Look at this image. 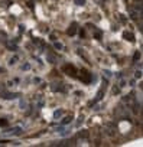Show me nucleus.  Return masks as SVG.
Wrapping results in <instances>:
<instances>
[{
	"label": "nucleus",
	"mask_w": 143,
	"mask_h": 147,
	"mask_svg": "<svg viewBox=\"0 0 143 147\" xmlns=\"http://www.w3.org/2000/svg\"><path fill=\"white\" fill-rule=\"evenodd\" d=\"M142 9H143V6H139V5L132 6V7L129 9V13H130V16H132V19H136V20L140 19V17H142Z\"/></svg>",
	"instance_id": "1"
},
{
	"label": "nucleus",
	"mask_w": 143,
	"mask_h": 147,
	"mask_svg": "<svg viewBox=\"0 0 143 147\" xmlns=\"http://www.w3.org/2000/svg\"><path fill=\"white\" fill-rule=\"evenodd\" d=\"M123 38L126 39V41H129V42H134V35L132 33V32H123Z\"/></svg>",
	"instance_id": "2"
},
{
	"label": "nucleus",
	"mask_w": 143,
	"mask_h": 147,
	"mask_svg": "<svg viewBox=\"0 0 143 147\" xmlns=\"http://www.w3.org/2000/svg\"><path fill=\"white\" fill-rule=\"evenodd\" d=\"M67 33H68L69 36H74V35L77 33V23H72V25H71L69 29L67 30Z\"/></svg>",
	"instance_id": "3"
},
{
	"label": "nucleus",
	"mask_w": 143,
	"mask_h": 147,
	"mask_svg": "<svg viewBox=\"0 0 143 147\" xmlns=\"http://www.w3.org/2000/svg\"><path fill=\"white\" fill-rule=\"evenodd\" d=\"M16 97V94H10V92H3L2 94V98L3 100H12V98H14Z\"/></svg>",
	"instance_id": "4"
},
{
	"label": "nucleus",
	"mask_w": 143,
	"mask_h": 147,
	"mask_svg": "<svg viewBox=\"0 0 143 147\" xmlns=\"http://www.w3.org/2000/svg\"><path fill=\"white\" fill-rule=\"evenodd\" d=\"M71 121H72V117H65L62 121H61V124H64V125H67V124H69Z\"/></svg>",
	"instance_id": "5"
},
{
	"label": "nucleus",
	"mask_w": 143,
	"mask_h": 147,
	"mask_svg": "<svg viewBox=\"0 0 143 147\" xmlns=\"http://www.w3.org/2000/svg\"><path fill=\"white\" fill-rule=\"evenodd\" d=\"M6 46L12 51V52H14V51H17V46L16 45H12V43H6Z\"/></svg>",
	"instance_id": "6"
},
{
	"label": "nucleus",
	"mask_w": 143,
	"mask_h": 147,
	"mask_svg": "<svg viewBox=\"0 0 143 147\" xmlns=\"http://www.w3.org/2000/svg\"><path fill=\"white\" fill-rule=\"evenodd\" d=\"M48 61H51V64H55V56H53V55H51V53H48Z\"/></svg>",
	"instance_id": "7"
},
{
	"label": "nucleus",
	"mask_w": 143,
	"mask_h": 147,
	"mask_svg": "<svg viewBox=\"0 0 143 147\" xmlns=\"http://www.w3.org/2000/svg\"><path fill=\"white\" fill-rule=\"evenodd\" d=\"M74 3L78 6H82V5H85V0H74Z\"/></svg>",
	"instance_id": "8"
},
{
	"label": "nucleus",
	"mask_w": 143,
	"mask_h": 147,
	"mask_svg": "<svg viewBox=\"0 0 143 147\" xmlns=\"http://www.w3.org/2000/svg\"><path fill=\"white\" fill-rule=\"evenodd\" d=\"M61 114H62V111H61V110H58V111L53 113V117H55V118H59V117H61Z\"/></svg>",
	"instance_id": "9"
},
{
	"label": "nucleus",
	"mask_w": 143,
	"mask_h": 147,
	"mask_svg": "<svg viewBox=\"0 0 143 147\" xmlns=\"http://www.w3.org/2000/svg\"><path fill=\"white\" fill-rule=\"evenodd\" d=\"M101 98H103V91H98V97L95 98V101H100Z\"/></svg>",
	"instance_id": "10"
},
{
	"label": "nucleus",
	"mask_w": 143,
	"mask_h": 147,
	"mask_svg": "<svg viewBox=\"0 0 143 147\" xmlns=\"http://www.w3.org/2000/svg\"><path fill=\"white\" fill-rule=\"evenodd\" d=\"M0 125H7V121L5 118H2V120H0Z\"/></svg>",
	"instance_id": "11"
},
{
	"label": "nucleus",
	"mask_w": 143,
	"mask_h": 147,
	"mask_svg": "<svg viewBox=\"0 0 143 147\" xmlns=\"http://www.w3.org/2000/svg\"><path fill=\"white\" fill-rule=\"evenodd\" d=\"M17 59H19L17 56H16V58H12V59H10V65H13L14 62H17Z\"/></svg>",
	"instance_id": "12"
},
{
	"label": "nucleus",
	"mask_w": 143,
	"mask_h": 147,
	"mask_svg": "<svg viewBox=\"0 0 143 147\" xmlns=\"http://www.w3.org/2000/svg\"><path fill=\"white\" fill-rule=\"evenodd\" d=\"M22 69H25V71H26V69H30V65H29V64H25V65L22 66Z\"/></svg>",
	"instance_id": "13"
},
{
	"label": "nucleus",
	"mask_w": 143,
	"mask_h": 147,
	"mask_svg": "<svg viewBox=\"0 0 143 147\" xmlns=\"http://www.w3.org/2000/svg\"><path fill=\"white\" fill-rule=\"evenodd\" d=\"M55 48H57V49H62V45L58 43V42H55Z\"/></svg>",
	"instance_id": "14"
},
{
	"label": "nucleus",
	"mask_w": 143,
	"mask_h": 147,
	"mask_svg": "<svg viewBox=\"0 0 143 147\" xmlns=\"http://www.w3.org/2000/svg\"><path fill=\"white\" fill-rule=\"evenodd\" d=\"M139 58H140V53H139V52H137V53H134V61H137Z\"/></svg>",
	"instance_id": "15"
},
{
	"label": "nucleus",
	"mask_w": 143,
	"mask_h": 147,
	"mask_svg": "<svg viewBox=\"0 0 143 147\" xmlns=\"http://www.w3.org/2000/svg\"><path fill=\"white\" fill-rule=\"evenodd\" d=\"M119 91H120V89H119L117 87H116V88H113V94H119Z\"/></svg>",
	"instance_id": "16"
},
{
	"label": "nucleus",
	"mask_w": 143,
	"mask_h": 147,
	"mask_svg": "<svg viewBox=\"0 0 143 147\" xmlns=\"http://www.w3.org/2000/svg\"><path fill=\"white\" fill-rule=\"evenodd\" d=\"M140 77H142V72L137 71V72H136V78H140Z\"/></svg>",
	"instance_id": "17"
},
{
	"label": "nucleus",
	"mask_w": 143,
	"mask_h": 147,
	"mask_svg": "<svg viewBox=\"0 0 143 147\" xmlns=\"http://www.w3.org/2000/svg\"><path fill=\"white\" fill-rule=\"evenodd\" d=\"M142 17H143V9H142Z\"/></svg>",
	"instance_id": "18"
},
{
	"label": "nucleus",
	"mask_w": 143,
	"mask_h": 147,
	"mask_svg": "<svg viewBox=\"0 0 143 147\" xmlns=\"http://www.w3.org/2000/svg\"><path fill=\"white\" fill-rule=\"evenodd\" d=\"M0 72H2V68H0Z\"/></svg>",
	"instance_id": "19"
}]
</instances>
